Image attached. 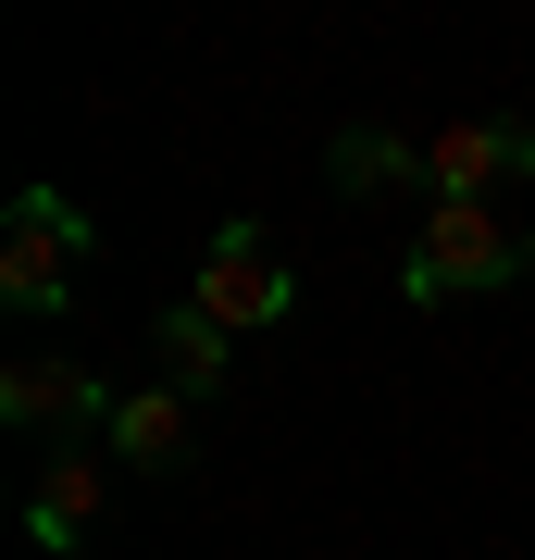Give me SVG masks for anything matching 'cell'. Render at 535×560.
Returning <instances> with one entry per match:
<instances>
[{"mask_svg": "<svg viewBox=\"0 0 535 560\" xmlns=\"http://www.w3.org/2000/svg\"><path fill=\"white\" fill-rule=\"evenodd\" d=\"M187 300L212 312L224 337H261V324H287V312H299V275L261 249V224H212V249H199Z\"/></svg>", "mask_w": 535, "mask_h": 560, "instance_id": "3957f363", "label": "cell"}, {"mask_svg": "<svg viewBox=\"0 0 535 560\" xmlns=\"http://www.w3.org/2000/svg\"><path fill=\"white\" fill-rule=\"evenodd\" d=\"M88 249L100 237H88V212L62 200V187H13V212H0V300L13 312H62Z\"/></svg>", "mask_w": 535, "mask_h": 560, "instance_id": "7a4b0ae2", "label": "cell"}, {"mask_svg": "<svg viewBox=\"0 0 535 560\" xmlns=\"http://www.w3.org/2000/svg\"><path fill=\"white\" fill-rule=\"evenodd\" d=\"M100 511H113V486H100V460H88V448H62L50 474H38V499H25V536H38V548H75V536H88Z\"/></svg>", "mask_w": 535, "mask_h": 560, "instance_id": "8992f818", "label": "cell"}, {"mask_svg": "<svg viewBox=\"0 0 535 560\" xmlns=\"http://www.w3.org/2000/svg\"><path fill=\"white\" fill-rule=\"evenodd\" d=\"M535 275V237L498 224V200H423V237L398 261V300L411 312H449V300H486V287Z\"/></svg>", "mask_w": 535, "mask_h": 560, "instance_id": "6da1fadb", "label": "cell"}, {"mask_svg": "<svg viewBox=\"0 0 535 560\" xmlns=\"http://www.w3.org/2000/svg\"><path fill=\"white\" fill-rule=\"evenodd\" d=\"M511 175H535V125H437L423 138V200H486V187H511Z\"/></svg>", "mask_w": 535, "mask_h": 560, "instance_id": "277c9868", "label": "cell"}, {"mask_svg": "<svg viewBox=\"0 0 535 560\" xmlns=\"http://www.w3.org/2000/svg\"><path fill=\"white\" fill-rule=\"evenodd\" d=\"M324 162H337V187H423V138H386V125H349Z\"/></svg>", "mask_w": 535, "mask_h": 560, "instance_id": "9c48e42d", "label": "cell"}, {"mask_svg": "<svg viewBox=\"0 0 535 560\" xmlns=\"http://www.w3.org/2000/svg\"><path fill=\"white\" fill-rule=\"evenodd\" d=\"M113 448L138 460V474H175V460H187V386H138V399H113Z\"/></svg>", "mask_w": 535, "mask_h": 560, "instance_id": "52a82bcc", "label": "cell"}, {"mask_svg": "<svg viewBox=\"0 0 535 560\" xmlns=\"http://www.w3.org/2000/svg\"><path fill=\"white\" fill-rule=\"evenodd\" d=\"M0 423H25V436H88V423H113V386H100L88 361H0Z\"/></svg>", "mask_w": 535, "mask_h": 560, "instance_id": "5b68a950", "label": "cell"}, {"mask_svg": "<svg viewBox=\"0 0 535 560\" xmlns=\"http://www.w3.org/2000/svg\"><path fill=\"white\" fill-rule=\"evenodd\" d=\"M150 349H162V374H175L187 399H199V386L224 374V361H237V337H224V324L199 312V300H175V312H162V324H150Z\"/></svg>", "mask_w": 535, "mask_h": 560, "instance_id": "ba28073f", "label": "cell"}]
</instances>
